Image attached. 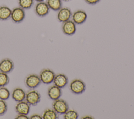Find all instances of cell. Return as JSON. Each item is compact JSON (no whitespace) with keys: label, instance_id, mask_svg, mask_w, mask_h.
Returning <instances> with one entry per match:
<instances>
[{"label":"cell","instance_id":"1","mask_svg":"<svg viewBox=\"0 0 134 119\" xmlns=\"http://www.w3.org/2000/svg\"><path fill=\"white\" fill-rule=\"evenodd\" d=\"M69 88L72 93L75 94H80L85 91L86 85L82 80L76 79L70 82Z\"/></svg>","mask_w":134,"mask_h":119},{"label":"cell","instance_id":"2","mask_svg":"<svg viewBox=\"0 0 134 119\" xmlns=\"http://www.w3.org/2000/svg\"><path fill=\"white\" fill-rule=\"evenodd\" d=\"M53 110L59 114H64L69 109V105L67 102L63 99H58L54 100L52 103Z\"/></svg>","mask_w":134,"mask_h":119},{"label":"cell","instance_id":"3","mask_svg":"<svg viewBox=\"0 0 134 119\" xmlns=\"http://www.w3.org/2000/svg\"><path fill=\"white\" fill-rule=\"evenodd\" d=\"M55 73L49 69H43L40 73V79L41 81L44 84H50L53 81Z\"/></svg>","mask_w":134,"mask_h":119},{"label":"cell","instance_id":"4","mask_svg":"<svg viewBox=\"0 0 134 119\" xmlns=\"http://www.w3.org/2000/svg\"><path fill=\"white\" fill-rule=\"evenodd\" d=\"M62 30L63 33L68 36L74 35L76 30V24L72 20H69L63 23L62 26Z\"/></svg>","mask_w":134,"mask_h":119},{"label":"cell","instance_id":"5","mask_svg":"<svg viewBox=\"0 0 134 119\" xmlns=\"http://www.w3.org/2000/svg\"><path fill=\"white\" fill-rule=\"evenodd\" d=\"M72 13L70 8L68 7H61L58 12L57 19L59 21L64 23L70 19Z\"/></svg>","mask_w":134,"mask_h":119},{"label":"cell","instance_id":"6","mask_svg":"<svg viewBox=\"0 0 134 119\" xmlns=\"http://www.w3.org/2000/svg\"><path fill=\"white\" fill-rule=\"evenodd\" d=\"M87 14L83 10H77L72 15V20L76 25L83 24L87 19Z\"/></svg>","mask_w":134,"mask_h":119},{"label":"cell","instance_id":"7","mask_svg":"<svg viewBox=\"0 0 134 119\" xmlns=\"http://www.w3.org/2000/svg\"><path fill=\"white\" fill-rule=\"evenodd\" d=\"M25 17V13L23 8L19 7H16L12 10L10 17L12 20L16 23L21 22Z\"/></svg>","mask_w":134,"mask_h":119},{"label":"cell","instance_id":"8","mask_svg":"<svg viewBox=\"0 0 134 119\" xmlns=\"http://www.w3.org/2000/svg\"><path fill=\"white\" fill-rule=\"evenodd\" d=\"M26 99L28 104L32 105H36L40 101V95L37 91L32 90L26 94Z\"/></svg>","mask_w":134,"mask_h":119},{"label":"cell","instance_id":"9","mask_svg":"<svg viewBox=\"0 0 134 119\" xmlns=\"http://www.w3.org/2000/svg\"><path fill=\"white\" fill-rule=\"evenodd\" d=\"M49 7L47 3L44 2H38L35 6V13L38 16L44 17L49 12Z\"/></svg>","mask_w":134,"mask_h":119},{"label":"cell","instance_id":"10","mask_svg":"<svg viewBox=\"0 0 134 119\" xmlns=\"http://www.w3.org/2000/svg\"><path fill=\"white\" fill-rule=\"evenodd\" d=\"M53 82L55 85L61 89L65 87L68 84V78L65 74L59 73L55 75Z\"/></svg>","mask_w":134,"mask_h":119},{"label":"cell","instance_id":"11","mask_svg":"<svg viewBox=\"0 0 134 119\" xmlns=\"http://www.w3.org/2000/svg\"><path fill=\"white\" fill-rule=\"evenodd\" d=\"M41 80L40 77L36 74H31L28 75L26 79V84L30 88H35L40 83Z\"/></svg>","mask_w":134,"mask_h":119},{"label":"cell","instance_id":"12","mask_svg":"<svg viewBox=\"0 0 134 119\" xmlns=\"http://www.w3.org/2000/svg\"><path fill=\"white\" fill-rule=\"evenodd\" d=\"M48 94L51 100H55L61 96L62 94L61 89L55 85H52L48 89Z\"/></svg>","mask_w":134,"mask_h":119},{"label":"cell","instance_id":"13","mask_svg":"<svg viewBox=\"0 0 134 119\" xmlns=\"http://www.w3.org/2000/svg\"><path fill=\"white\" fill-rule=\"evenodd\" d=\"M14 68L13 62L9 59H3L0 62V71L8 73L10 72Z\"/></svg>","mask_w":134,"mask_h":119},{"label":"cell","instance_id":"14","mask_svg":"<svg viewBox=\"0 0 134 119\" xmlns=\"http://www.w3.org/2000/svg\"><path fill=\"white\" fill-rule=\"evenodd\" d=\"M16 110L19 114L27 115L30 111L29 104L27 102L21 101L16 105Z\"/></svg>","mask_w":134,"mask_h":119},{"label":"cell","instance_id":"15","mask_svg":"<svg viewBox=\"0 0 134 119\" xmlns=\"http://www.w3.org/2000/svg\"><path fill=\"white\" fill-rule=\"evenodd\" d=\"M12 98L16 101L21 102L26 98V94L22 89L16 88L13 92Z\"/></svg>","mask_w":134,"mask_h":119},{"label":"cell","instance_id":"16","mask_svg":"<svg viewBox=\"0 0 134 119\" xmlns=\"http://www.w3.org/2000/svg\"><path fill=\"white\" fill-rule=\"evenodd\" d=\"M12 10L7 6H0V20H5L10 17Z\"/></svg>","mask_w":134,"mask_h":119},{"label":"cell","instance_id":"17","mask_svg":"<svg viewBox=\"0 0 134 119\" xmlns=\"http://www.w3.org/2000/svg\"><path fill=\"white\" fill-rule=\"evenodd\" d=\"M46 3L49 8L54 11H58L62 7L61 0H47Z\"/></svg>","mask_w":134,"mask_h":119},{"label":"cell","instance_id":"18","mask_svg":"<svg viewBox=\"0 0 134 119\" xmlns=\"http://www.w3.org/2000/svg\"><path fill=\"white\" fill-rule=\"evenodd\" d=\"M42 117L43 119H57L58 115L53 109H48L44 111Z\"/></svg>","mask_w":134,"mask_h":119},{"label":"cell","instance_id":"19","mask_svg":"<svg viewBox=\"0 0 134 119\" xmlns=\"http://www.w3.org/2000/svg\"><path fill=\"white\" fill-rule=\"evenodd\" d=\"M63 116L65 119H77L79 117V114L75 110L68 109L64 114Z\"/></svg>","mask_w":134,"mask_h":119},{"label":"cell","instance_id":"20","mask_svg":"<svg viewBox=\"0 0 134 119\" xmlns=\"http://www.w3.org/2000/svg\"><path fill=\"white\" fill-rule=\"evenodd\" d=\"M34 0H18L19 6L23 9H29L32 6Z\"/></svg>","mask_w":134,"mask_h":119},{"label":"cell","instance_id":"21","mask_svg":"<svg viewBox=\"0 0 134 119\" xmlns=\"http://www.w3.org/2000/svg\"><path fill=\"white\" fill-rule=\"evenodd\" d=\"M9 91L7 88L5 87L0 88V99L3 100H7L9 97Z\"/></svg>","mask_w":134,"mask_h":119},{"label":"cell","instance_id":"22","mask_svg":"<svg viewBox=\"0 0 134 119\" xmlns=\"http://www.w3.org/2000/svg\"><path fill=\"white\" fill-rule=\"evenodd\" d=\"M9 82V77L4 72H0V86L6 85Z\"/></svg>","mask_w":134,"mask_h":119},{"label":"cell","instance_id":"23","mask_svg":"<svg viewBox=\"0 0 134 119\" xmlns=\"http://www.w3.org/2000/svg\"><path fill=\"white\" fill-rule=\"evenodd\" d=\"M7 109V106L6 103L4 100L0 99V115L4 114Z\"/></svg>","mask_w":134,"mask_h":119},{"label":"cell","instance_id":"24","mask_svg":"<svg viewBox=\"0 0 134 119\" xmlns=\"http://www.w3.org/2000/svg\"><path fill=\"white\" fill-rule=\"evenodd\" d=\"M100 0H84V1L89 5H95Z\"/></svg>","mask_w":134,"mask_h":119},{"label":"cell","instance_id":"25","mask_svg":"<svg viewBox=\"0 0 134 119\" xmlns=\"http://www.w3.org/2000/svg\"><path fill=\"white\" fill-rule=\"evenodd\" d=\"M16 118H17V119H28L29 118L26 116V115L19 114V115H18L16 117Z\"/></svg>","mask_w":134,"mask_h":119},{"label":"cell","instance_id":"26","mask_svg":"<svg viewBox=\"0 0 134 119\" xmlns=\"http://www.w3.org/2000/svg\"><path fill=\"white\" fill-rule=\"evenodd\" d=\"M42 118V117L40 115L38 114H35V115H31L30 117V118L31 119H41Z\"/></svg>","mask_w":134,"mask_h":119},{"label":"cell","instance_id":"27","mask_svg":"<svg viewBox=\"0 0 134 119\" xmlns=\"http://www.w3.org/2000/svg\"><path fill=\"white\" fill-rule=\"evenodd\" d=\"M93 118V117H92L91 116H83L82 117H81V118Z\"/></svg>","mask_w":134,"mask_h":119},{"label":"cell","instance_id":"28","mask_svg":"<svg viewBox=\"0 0 134 119\" xmlns=\"http://www.w3.org/2000/svg\"><path fill=\"white\" fill-rule=\"evenodd\" d=\"M38 2H43L44 0H35Z\"/></svg>","mask_w":134,"mask_h":119},{"label":"cell","instance_id":"29","mask_svg":"<svg viewBox=\"0 0 134 119\" xmlns=\"http://www.w3.org/2000/svg\"><path fill=\"white\" fill-rule=\"evenodd\" d=\"M62 1H65V2H66V1H70V0H61Z\"/></svg>","mask_w":134,"mask_h":119}]
</instances>
